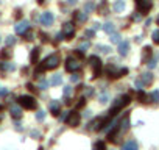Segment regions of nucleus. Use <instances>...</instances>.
Returning a JSON list of instances; mask_svg holds the SVG:
<instances>
[{
  "mask_svg": "<svg viewBox=\"0 0 159 150\" xmlns=\"http://www.w3.org/2000/svg\"><path fill=\"white\" fill-rule=\"evenodd\" d=\"M45 86H47V81H41V88L42 89H45Z\"/></svg>",
  "mask_w": 159,
  "mask_h": 150,
  "instance_id": "nucleus-34",
  "label": "nucleus"
},
{
  "mask_svg": "<svg viewBox=\"0 0 159 150\" xmlns=\"http://www.w3.org/2000/svg\"><path fill=\"white\" fill-rule=\"evenodd\" d=\"M103 30H105L106 33H114L115 28H114V24H105V27H103Z\"/></svg>",
  "mask_w": 159,
  "mask_h": 150,
  "instance_id": "nucleus-19",
  "label": "nucleus"
},
{
  "mask_svg": "<svg viewBox=\"0 0 159 150\" xmlns=\"http://www.w3.org/2000/svg\"><path fill=\"white\" fill-rule=\"evenodd\" d=\"M53 22H55V16L50 11H47V13H44V14L41 16V24L45 25V27H50Z\"/></svg>",
  "mask_w": 159,
  "mask_h": 150,
  "instance_id": "nucleus-6",
  "label": "nucleus"
},
{
  "mask_svg": "<svg viewBox=\"0 0 159 150\" xmlns=\"http://www.w3.org/2000/svg\"><path fill=\"white\" fill-rule=\"evenodd\" d=\"M59 63H61V59H59L58 55H50L48 58L44 59L42 64L45 67V71H50V69H56V67L59 66Z\"/></svg>",
  "mask_w": 159,
  "mask_h": 150,
  "instance_id": "nucleus-2",
  "label": "nucleus"
},
{
  "mask_svg": "<svg viewBox=\"0 0 159 150\" xmlns=\"http://www.w3.org/2000/svg\"><path fill=\"white\" fill-rule=\"evenodd\" d=\"M92 92H94V91L91 89V88H89V89H87V92H86V94H87V95H92Z\"/></svg>",
  "mask_w": 159,
  "mask_h": 150,
  "instance_id": "nucleus-37",
  "label": "nucleus"
},
{
  "mask_svg": "<svg viewBox=\"0 0 159 150\" xmlns=\"http://www.w3.org/2000/svg\"><path fill=\"white\" fill-rule=\"evenodd\" d=\"M17 103L24 108V110H34L36 108V100L31 95H20L17 99Z\"/></svg>",
  "mask_w": 159,
  "mask_h": 150,
  "instance_id": "nucleus-1",
  "label": "nucleus"
},
{
  "mask_svg": "<svg viewBox=\"0 0 159 150\" xmlns=\"http://www.w3.org/2000/svg\"><path fill=\"white\" fill-rule=\"evenodd\" d=\"M128 50H129V42H128V41H123V42L119 44V53L122 56H125L128 53Z\"/></svg>",
  "mask_w": 159,
  "mask_h": 150,
  "instance_id": "nucleus-9",
  "label": "nucleus"
},
{
  "mask_svg": "<svg viewBox=\"0 0 159 150\" xmlns=\"http://www.w3.org/2000/svg\"><path fill=\"white\" fill-rule=\"evenodd\" d=\"M80 69V63L75 58H67L66 59V71L67 72H75V71H78Z\"/></svg>",
  "mask_w": 159,
  "mask_h": 150,
  "instance_id": "nucleus-4",
  "label": "nucleus"
},
{
  "mask_svg": "<svg viewBox=\"0 0 159 150\" xmlns=\"http://www.w3.org/2000/svg\"><path fill=\"white\" fill-rule=\"evenodd\" d=\"M84 100H86L84 97H83V99H80V102H78V105H77V106H78V108H81L83 105H84Z\"/></svg>",
  "mask_w": 159,
  "mask_h": 150,
  "instance_id": "nucleus-29",
  "label": "nucleus"
},
{
  "mask_svg": "<svg viewBox=\"0 0 159 150\" xmlns=\"http://www.w3.org/2000/svg\"><path fill=\"white\" fill-rule=\"evenodd\" d=\"M151 81H153V74L147 72V74L142 75V83H143V85H150Z\"/></svg>",
  "mask_w": 159,
  "mask_h": 150,
  "instance_id": "nucleus-12",
  "label": "nucleus"
},
{
  "mask_svg": "<svg viewBox=\"0 0 159 150\" xmlns=\"http://www.w3.org/2000/svg\"><path fill=\"white\" fill-rule=\"evenodd\" d=\"M80 122H81V116H80V113H77V111L69 113V116L66 117V124H67L69 127H78Z\"/></svg>",
  "mask_w": 159,
  "mask_h": 150,
  "instance_id": "nucleus-3",
  "label": "nucleus"
},
{
  "mask_svg": "<svg viewBox=\"0 0 159 150\" xmlns=\"http://www.w3.org/2000/svg\"><path fill=\"white\" fill-rule=\"evenodd\" d=\"M75 56L77 58H83V52L80 50V52H75Z\"/></svg>",
  "mask_w": 159,
  "mask_h": 150,
  "instance_id": "nucleus-30",
  "label": "nucleus"
},
{
  "mask_svg": "<svg viewBox=\"0 0 159 150\" xmlns=\"http://www.w3.org/2000/svg\"><path fill=\"white\" fill-rule=\"evenodd\" d=\"M39 49H33V52H31V56H30V61L33 64H36L38 63V59H39Z\"/></svg>",
  "mask_w": 159,
  "mask_h": 150,
  "instance_id": "nucleus-14",
  "label": "nucleus"
},
{
  "mask_svg": "<svg viewBox=\"0 0 159 150\" xmlns=\"http://www.w3.org/2000/svg\"><path fill=\"white\" fill-rule=\"evenodd\" d=\"M77 2H78V0H67V3H69V5H75Z\"/></svg>",
  "mask_w": 159,
  "mask_h": 150,
  "instance_id": "nucleus-32",
  "label": "nucleus"
},
{
  "mask_svg": "<svg viewBox=\"0 0 159 150\" xmlns=\"http://www.w3.org/2000/svg\"><path fill=\"white\" fill-rule=\"evenodd\" d=\"M156 66V61L153 59V61H150V67H151V69H153V67Z\"/></svg>",
  "mask_w": 159,
  "mask_h": 150,
  "instance_id": "nucleus-33",
  "label": "nucleus"
},
{
  "mask_svg": "<svg viewBox=\"0 0 159 150\" xmlns=\"http://www.w3.org/2000/svg\"><path fill=\"white\" fill-rule=\"evenodd\" d=\"M63 35H66V39H72V38L75 36V31H73V24H70V22L64 24Z\"/></svg>",
  "mask_w": 159,
  "mask_h": 150,
  "instance_id": "nucleus-7",
  "label": "nucleus"
},
{
  "mask_svg": "<svg viewBox=\"0 0 159 150\" xmlns=\"http://www.w3.org/2000/svg\"><path fill=\"white\" fill-rule=\"evenodd\" d=\"M0 111H3V106L2 105H0Z\"/></svg>",
  "mask_w": 159,
  "mask_h": 150,
  "instance_id": "nucleus-39",
  "label": "nucleus"
},
{
  "mask_svg": "<svg viewBox=\"0 0 159 150\" xmlns=\"http://www.w3.org/2000/svg\"><path fill=\"white\" fill-rule=\"evenodd\" d=\"M122 150H137V144H136V141H128L126 144L122 147Z\"/></svg>",
  "mask_w": 159,
  "mask_h": 150,
  "instance_id": "nucleus-13",
  "label": "nucleus"
},
{
  "mask_svg": "<svg viewBox=\"0 0 159 150\" xmlns=\"http://www.w3.org/2000/svg\"><path fill=\"white\" fill-rule=\"evenodd\" d=\"M30 28V24L27 22V20H24V22H20L16 25V33H19V35H24V33Z\"/></svg>",
  "mask_w": 159,
  "mask_h": 150,
  "instance_id": "nucleus-8",
  "label": "nucleus"
},
{
  "mask_svg": "<svg viewBox=\"0 0 159 150\" xmlns=\"http://www.w3.org/2000/svg\"><path fill=\"white\" fill-rule=\"evenodd\" d=\"M59 103H58V102H52V103H50V110H52V114L53 116H58L59 114Z\"/></svg>",
  "mask_w": 159,
  "mask_h": 150,
  "instance_id": "nucleus-15",
  "label": "nucleus"
},
{
  "mask_svg": "<svg viewBox=\"0 0 159 150\" xmlns=\"http://www.w3.org/2000/svg\"><path fill=\"white\" fill-rule=\"evenodd\" d=\"M38 2H39V3H44V0H38Z\"/></svg>",
  "mask_w": 159,
  "mask_h": 150,
  "instance_id": "nucleus-38",
  "label": "nucleus"
},
{
  "mask_svg": "<svg viewBox=\"0 0 159 150\" xmlns=\"http://www.w3.org/2000/svg\"><path fill=\"white\" fill-rule=\"evenodd\" d=\"M0 41H2V39H0Z\"/></svg>",
  "mask_w": 159,
  "mask_h": 150,
  "instance_id": "nucleus-41",
  "label": "nucleus"
},
{
  "mask_svg": "<svg viewBox=\"0 0 159 150\" xmlns=\"http://www.w3.org/2000/svg\"><path fill=\"white\" fill-rule=\"evenodd\" d=\"M151 53H153V50H151V47H143V50H142V63H147V61L150 59L151 56Z\"/></svg>",
  "mask_w": 159,
  "mask_h": 150,
  "instance_id": "nucleus-10",
  "label": "nucleus"
},
{
  "mask_svg": "<svg viewBox=\"0 0 159 150\" xmlns=\"http://www.w3.org/2000/svg\"><path fill=\"white\" fill-rule=\"evenodd\" d=\"M36 117H38V120H44V117H45V113H44V111H38Z\"/></svg>",
  "mask_w": 159,
  "mask_h": 150,
  "instance_id": "nucleus-25",
  "label": "nucleus"
},
{
  "mask_svg": "<svg viewBox=\"0 0 159 150\" xmlns=\"http://www.w3.org/2000/svg\"><path fill=\"white\" fill-rule=\"evenodd\" d=\"M94 150H106V146L103 141H97L94 144Z\"/></svg>",
  "mask_w": 159,
  "mask_h": 150,
  "instance_id": "nucleus-18",
  "label": "nucleus"
},
{
  "mask_svg": "<svg viewBox=\"0 0 159 150\" xmlns=\"http://www.w3.org/2000/svg\"><path fill=\"white\" fill-rule=\"evenodd\" d=\"M70 80H72V81H78V75H75V74H73L72 77H70Z\"/></svg>",
  "mask_w": 159,
  "mask_h": 150,
  "instance_id": "nucleus-31",
  "label": "nucleus"
},
{
  "mask_svg": "<svg viewBox=\"0 0 159 150\" xmlns=\"http://www.w3.org/2000/svg\"><path fill=\"white\" fill-rule=\"evenodd\" d=\"M6 44H10V45H11V44H14V38H13V36H10L8 39H6Z\"/></svg>",
  "mask_w": 159,
  "mask_h": 150,
  "instance_id": "nucleus-28",
  "label": "nucleus"
},
{
  "mask_svg": "<svg viewBox=\"0 0 159 150\" xmlns=\"http://www.w3.org/2000/svg\"><path fill=\"white\" fill-rule=\"evenodd\" d=\"M137 8H139L141 14H148V11L151 10V2L150 0H139L137 2Z\"/></svg>",
  "mask_w": 159,
  "mask_h": 150,
  "instance_id": "nucleus-5",
  "label": "nucleus"
},
{
  "mask_svg": "<svg viewBox=\"0 0 159 150\" xmlns=\"http://www.w3.org/2000/svg\"><path fill=\"white\" fill-rule=\"evenodd\" d=\"M111 41H112V42H119V41H120V35H117V33H114L112 38H111Z\"/></svg>",
  "mask_w": 159,
  "mask_h": 150,
  "instance_id": "nucleus-26",
  "label": "nucleus"
},
{
  "mask_svg": "<svg viewBox=\"0 0 159 150\" xmlns=\"http://www.w3.org/2000/svg\"><path fill=\"white\" fill-rule=\"evenodd\" d=\"M136 97H137V100L139 102H142V103H145V102L148 100V95L145 94L143 91H137V94H136Z\"/></svg>",
  "mask_w": 159,
  "mask_h": 150,
  "instance_id": "nucleus-16",
  "label": "nucleus"
},
{
  "mask_svg": "<svg viewBox=\"0 0 159 150\" xmlns=\"http://www.w3.org/2000/svg\"><path fill=\"white\" fill-rule=\"evenodd\" d=\"M151 99H153V102H159V91L151 92Z\"/></svg>",
  "mask_w": 159,
  "mask_h": 150,
  "instance_id": "nucleus-24",
  "label": "nucleus"
},
{
  "mask_svg": "<svg viewBox=\"0 0 159 150\" xmlns=\"http://www.w3.org/2000/svg\"><path fill=\"white\" fill-rule=\"evenodd\" d=\"M94 8H95V5H94L92 2H87V3L84 5V11H86V13H91V11H94Z\"/></svg>",
  "mask_w": 159,
  "mask_h": 150,
  "instance_id": "nucleus-20",
  "label": "nucleus"
},
{
  "mask_svg": "<svg viewBox=\"0 0 159 150\" xmlns=\"http://www.w3.org/2000/svg\"><path fill=\"white\" fill-rule=\"evenodd\" d=\"M84 35H86V36H89V38H92V36H94V30H86Z\"/></svg>",
  "mask_w": 159,
  "mask_h": 150,
  "instance_id": "nucleus-27",
  "label": "nucleus"
},
{
  "mask_svg": "<svg viewBox=\"0 0 159 150\" xmlns=\"http://www.w3.org/2000/svg\"><path fill=\"white\" fill-rule=\"evenodd\" d=\"M112 10L115 13H122L123 10H125V2H123V0H117V2L112 5Z\"/></svg>",
  "mask_w": 159,
  "mask_h": 150,
  "instance_id": "nucleus-11",
  "label": "nucleus"
},
{
  "mask_svg": "<svg viewBox=\"0 0 159 150\" xmlns=\"http://www.w3.org/2000/svg\"><path fill=\"white\" fill-rule=\"evenodd\" d=\"M11 116H13V117H20V116H22V111H20V108L13 106V108H11Z\"/></svg>",
  "mask_w": 159,
  "mask_h": 150,
  "instance_id": "nucleus-17",
  "label": "nucleus"
},
{
  "mask_svg": "<svg viewBox=\"0 0 159 150\" xmlns=\"http://www.w3.org/2000/svg\"><path fill=\"white\" fill-rule=\"evenodd\" d=\"M61 81H63V78H61V75H56V77H53V78H52L50 83H52V85H59Z\"/></svg>",
  "mask_w": 159,
  "mask_h": 150,
  "instance_id": "nucleus-23",
  "label": "nucleus"
},
{
  "mask_svg": "<svg viewBox=\"0 0 159 150\" xmlns=\"http://www.w3.org/2000/svg\"><path fill=\"white\" fill-rule=\"evenodd\" d=\"M69 92H70V88H69V86H67V88H66V89H64V94H66V95H67V94H69Z\"/></svg>",
  "mask_w": 159,
  "mask_h": 150,
  "instance_id": "nucleus-35",
  "label": "nucleus"
},
{
  "mask_svg": "<svg viewBox=\"0 0 159 150\" xmlns=\"http://www.w3.org/2000/svg\"><path fill=\"white\" fill-rule=\"evenodd\" d=\"M11 56V52H8V50H2L0 52V58L2 59H8Z\"/></svg>",
  "mask_w": 159,
  "mask_h": 150,
  "instance_id": "nucleus-22",
  "label": "nucleus"
},
{
  "mask_svg": "<svg viewBox=\"0 0 159 150\" xmlns=\"http://www.w3.org/2000/svg\"><path fill=\"white\" fill-rule=\"evenodd\" d=\"M151 39H153L155 44H159V30H155L153 35H151Z\"/></svg>",
  "mask_w": 159,
  "mask_h": 150,
  "instance_id": "nucleus-21",
  "label": "nucleus"
},
{
  "mask_svg": "<svg viewBox=\"0 0 159 150\" xmlns=\"http://www.w3.org/2000/svg\"><path fill=\"white\" fill-rule=\"evenodd\" d=\"M6 94H8V91H6V89H3V91H0V95H6Z\"/></svg>",
  "mask_w": 159,
  "mask_h": 150,
  "instance_id": "nucleus-36",
  "label": "nucleus"
},
{
  "mask_svg": "<svg viewBox=\"0 0 159 150\" xmlns=\"http://www.w3.org/2000/svg\"><path fill=\"white\" fill-rule=\"evenodd\" d=\"M156 20H158V24H159V16H158V19H156Z\"/></svg>",
  "mask_w": 159,
  "mask_h": 150,
  "instance_id": "nucleus-40",
  "label": "nucleus"
}]
</instances>
